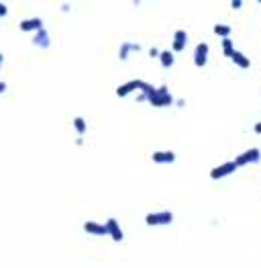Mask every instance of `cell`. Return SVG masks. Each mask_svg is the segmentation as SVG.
I'll return each instance as SVG.
<instances>
[{
    "label": "cell",
    "instance_id": "cell-10",
    "mask_svg": "<svg viewBox=\"0 0 261 268\" xmlns=\"http://www.w3.org/2000/svg\"><path fill=\"white\" fill-rule=\"evenodd\" d=\"M208 62V43H198L194 49V64L196 68H204Z\"/></svg>",
    "mask_w": 261,
    "mask_h": 268
},
{
    "label": "cell",
    "instance_id": "cell-3",
    "mask_svg": "<svg viewBox=\"0 0 261 268\" xmlns=\"http://www.w3.org/2000/svg\"><path fill=\"white\" fill-rule=\"evenodd\" d=\"M237 168H239V166L235 164V160H233V162H224V164H220V166H216V168L210 170V178H212V180H222V178L231 176Z\"/></svg>",
    "mask_w": 261,
    "mask_h": 268
},
{
    "label": "cell",
    "instance_id": "cell-8",
    "mask_svg": "<svg viewBox=\"0 0 261 268\" xmlns=\"http://www.w3.org/2000/svg\"><path fill=\"white\" fill-rule=\"evenodd\" d=\"M19 29H21L23 33H37V31H41V29H43V21L39 19V16H31V19L21 21Z\"/></svg>",
    "mask_w": 261,
    "mask_h": 268
},
{
    "label": "cell",
    "instance_id": "cell-16",
    "mask_svg": "<svg viewBox=\"0 0 261 268\" xmlns=\"http://www.w3.org/2000/svg\"><path fill=\"white\" fill-rule=\"evenodd\" d=\"M235 54H237V49H235L233 39H231V37H229V39H222V56L233 60V56H235Z\"/></svg>",
    "mask_w": 261,
    "mask_h": 268
},
{
    "label": "cell",
    "instance_id": "cell-23",
    "mask_svg": "<svg viewBox=\"0 0 261 268\" xmlns=\"http://www.w3.org/2000/svg\"><path fill=\"white\" fill-rule=\"evenodd\" d=\"M176 105H178V107H186V100H184V98H178Z\"/></svg>",
    "mask_w": 261,
    "mask_h": 268
},
{
    "label": "cell",
    "instance_id": "cell-1",
    "mask_svg": "<svg viewBox=\"0 0 261 268\" xmlns=\"http://www.w3.org/2000/svg\"><path fill=\"white\" fill-rule=\"evenodd\" d=\"M173 103H176V98L171 96L167 86H159L157 90H155V94L149 98V105L155 107V109H163V107H169Z\"/></svg>",
    "mask_w": 261,
    "mask_h": 268
},
{
    "label": "cell",
    "instance_id": "cell-4",
    "mask_svg": "<svg viewBox=\"0 0 261 268\" xmlns=\"http://www.w3.org/2000/svg\"><path fill=\"white\" fill-rule=\"evenodd\" d=\"M257 162H261V152L257 147H251V149H247V152H243L235 158V164L239 166V168L241 166H247V164H257Z\"/></svg>",
    "mask_w": 261,
    "mask_h": 268
},
{
    "label": "cell",
    "instance_id": "cell-22",
    "mask_svg": "<svg viewBox=\"0 0 261 268\" xmlns=\"http://www.w3.org/2000/svg\"><path fill=\"white\" fill-rule=\"evenodd\" d=\"M6 90V82H2V80H0V94H2Z\"/></svg>",
    "mask_w": 261,
    "mask_h": 268
},
{
    "label": "cell",
    "instance_id": "cell-14",
    "mask_svg": "<svg viewBox=\"0 0 261 268\" xmlns=\"http://www.w3.org/2000/svg\"><path fill=\"white\" fill-rule=\"evenodd\" d=\"M233 64L237 66V68H241V70H249L251 68V60L243 54V52H237L235 56H233Z\"/></svg>",
    "mask_w": 261,
    "mask_h": 268
},
{
    "label": "cell",
    "instance_id": "cell-6",
    "mask_svg": "<svg viewBox=\"0 0 261 268\" xmlns=\"http://www.w3.org/2000/svg\"><path fill=\"white\" fill-rule=\"evenodd\" d=\"M141 82H143V80L135 78V80L125 82V84H120V86L116 88V96L125 98V96H129V94H131V92H135V90H141Z\"/></svg>",
    "mask_w": 261,
    "mask_h": 268
},
{
    "label": "cell",
    "instance_id": "cell-13",
    "mask_svg": "<svg viewBox=\"0 0 261 268\" xmlns=\"http://www.w3.org/2000/svg\"><path fill=\"white\" fill-rule=\"evenodd\" d=\"M137 52H141V47H139L137 43H129V41H127V43H123V45L118 47V60H120V62H127L129 56H131V54H137Z\"/></svg>",
    "mask_w": 261,
    "mask_h": 268
},
{
    "label": "cell",
    "instance_id": "cell-12",
    "mask_svg": "<svg viewBox=\"0 0 261 268\" xmlns=\"http://www.w3.org/2000/svg\"><path fill=\"white\" fill-rule=\"evenodd\" d=\"M151 160L155 164H173L176 162V154H173L171 149H159V152H153Z\"/></svg>",
    "mask_w": 261,
    "mask_h": 268
},
{
    "label": "cell",
    "instance_id": "cell-17",
    "mask_svg": "<svg viewBox=\"0 0 261 268\" xmlns=\"http://www.w3.org/2000/svg\"><path fill=\"white\" fill-rule=\"evenodd\" d=\"M212 31H214V35H218V37H222V39H229V37H231V31H233V29H231L229 25H220V23H216Z\"/></svg>",
    "mask_w": 261,
    "mask_h": 268
},
{
    "label": "cell",
    "instance_id": "cell-15",
    "mask_svg": "<svg viewBox=\"0 0 261 268\" xmlns=\"http://www.w3.org/2000/svg\"><path fill=\"white\" fill-rule=\"evenodd\" d=\"M159 62L165 70H169L171 66H173V52L171 49H161V54H159Z\"/></svg>",
    "mask_w": 261,
    "mask_h": 268
},
{
    "label": "cell",
    "instance_id": "cell-5",
    "mask_svg": "<svg viewBox=\"0 0 261 268\" xmlns=\"http://www.w3.org/2000/svg\"><path fill=\"white\" fill-rule=\"evenodd\" d=\"M106 229H108V236L112 238V242L120 244V242L125 240V233H123V229H120V223L114 219V217L106 219Z\"/></svg>",
    "mask_w": 261,
    "mask_h": 268
},
{
    "label": "cell",
    "instance_id": "cell-24",
    "mask_svg": "<svg viewBox=\"0 0 261 268\" xmlns=\"http://www.w3.org/2000/svg\"><path fill=\"white\" fill-rule=\"evenodd\" d=\"M231 6H233V8H241V6H243V2H233Z\"/></svg>",
    "mask_w": 261,
    "mask_h": 268
},
{
    "label": "cell",
    "instance_id": "cell-20",
    "mask_svg": "<svg viewBox=\"0 0 261 268\" xmlns=\"http://www.w3.org/2000/svg\"><path fill=\"white\" fill-rule=\"evenodd\" d=\"M159 54H161V52H159V49H155V47L149 49V56H151V58H157V60H159Z\"/></svg>",
    "mask_w": 261,
    "mask_h": 268
},
{
    "label": "cell",
    "instance_id": "cell-9",
    "mask_svg": "<svg viewBox=\"0 0 261 268\" xmlns=\"http://www.w3.org/2000/svg\"><path fill=\"white\" fill-rule=\"evenodd\" d=\"M188 43V33L184 29H178L173 33V41H171V52L178 54V52H184V47Z\"/></svg>",
    "mask_w": 261,
    "mask_h": 268
},
{
    "label": "cell",
    "instance_id": "cell-19",
    "mask_svg": "<svg viewBox=\"0 0 261 268\" xmlns=\"http://www.w3.org/2000/svg\"><path fill=\"white\" fill-rule=\"evenodd\" d=\"M6 14H8V6L4 2H0V19H4Z\"/></svg>",
    "mask_w": 261,
    "mask_h": 268
},
{
    "label": "cell",
    "instance_id": "cell-7",
    "mask_svg": "<svg viewBox=\"0 0 261 268\" xmlns=\"http://www.w3.org/2000/svg\"><path fill=\"white\" fill-rule=\"evenodd\" d=\"M84 231L90 233V236H108L106 223H98V221H84Z\"/></svg>",
    "mask_w": 261,
    "mask_h": 268
},
{
    "label": "cell",
    "instance_id": "cell-11",
    "mask_svg": "<svg viewBox=\"0 0 261 268\" xmlns=\"http://www.w3.org/2000/svg\"><path fill=\"white\" fill-rule=\"evenodd\" d=\"M33 45L39 47V49H47V47L51 45V35H49V31H47L45 27L33 35Z\"/></svg>",
    "mask_w": 261,
    "mask_h": 268
},
{
    "label": "cell",
    "instance_id": "cell-25",
    "mask_svg": "<svg viewBox=\"0 0 261 268\" xmlns=\"http://www.w3.org/2000/svg\"><path fill=\"white\" fill-rule=\"evenodd\" d=\"M2 62H4V56H2V54H0V68H2Z\"/></svg>",
    "mask_w": 261,
    "mask_h": 268
},
{
    "label": "cell",
    "instance_id": "cell-21",
    "mask_svg": "<svg viewBox=\"0 0 261 268\" xmlns=\"http://www.w3.org/2000/svg\"><path fill=\"white\" fill-rule=\"evenodd\" d=\"M253 131L257 133V135H261V121H259V123H255V127H253Z\"/></svg>",
    "mask_w": 261,
    "mask_h": 268
},
{
    "label": "cell",
    "instance_id": "cell-2",
    "mask_svg": "<svg viewBox=\"0 0 261 268\" xmlns=\"http://www.w3.org/2000/svg\"><path fill=\"white\" fill-rule=\"evenodd\" d=\"M171 221H173V213L171 211H155V213L145 215V223L149 227H165Z\"/></svg>",
    "mask_w": 261,
    "mask_h": 268
},
{
    "label": "cell",
    "instance_id": "cell-18",
    "mask_svg": "<svg viewBox=\"0 0 261 268\" xmlns=\"http://www.w3.org/2000/svg\"><path fill=\"white\" fill-rule=\"evenodd\" d=\"M74 129H76V133H78V137H82L84 133H86V129H88V125H86L84 117H76V119H74Z\"/></svg>",
    "mask_w": 261,
    "mask_h": 268
}]
</instances>
